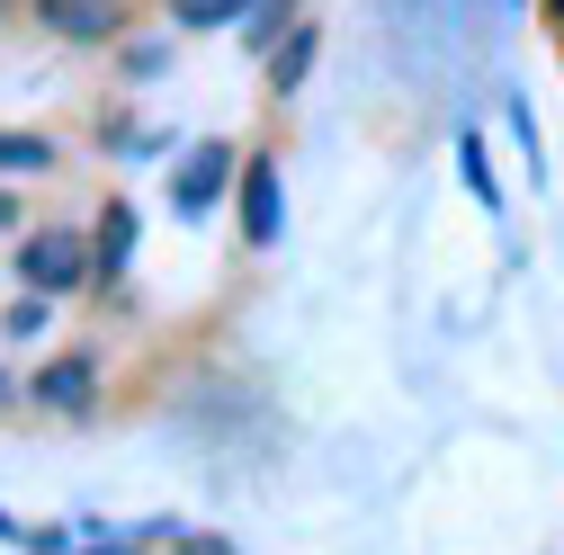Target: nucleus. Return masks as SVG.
Returning <instances> with one entry per match:
<instances>
[{
    "instance_id": "nucleus-1",
    "label": "nucleus",
    "mask_w": 564,
    "mask_h": 555,
    "mask_svg": "<svg viewBox=\"0 0 564 555\" xmlns=\"http://www.w3.org/2000/svg\"><path fill=\"white\" fill-rule=\"evenodd\" d=\"M19 278H28L36 296L82 287V278H90V242H82V233H63V225H45V233H28V242H19Z\"/></svg>"
},
{
    "instance_id": "nucleus-2",
    "label": "nucleus",
    "mask_w": 564,
    "mask_h": 555,
    "mask_svg": "<svg viewBox=\"0 0 564 555\" xmlns=\"http://www.w3.org/2000/svg\"><path fill=\"white\" fill-rule=\"evenodd\" d=\"M225 179H234V144H197L171 171V206H180V216H206V206L225 197Z\"/></svg>"
},
{
    "instance_id": "nucleus-3",
    "label": "nucleus",
    "mask_w": 564,
    "mask_h": 555,
    "mask_svg": "<svg viewBox=\"0 0 564 555\" xmlns=\"http://www.w3.org/2000/svg\"><path fill=\"white\" fill-rule=\"evenodd\" d=\"M28 394H36L45 412H90V403H99V359H45V368L28 377Z\"/></svg>"
},
{
    "instance_id": "nucleus-4",
    "label": "nucleus",
    "mask_w": 564,
    "mask_h": 555,
    "mask_svg": "<svg viewBox=\"0 0 564 555\" xmlns=\"http://www.w3.org/2000/svg\"><path fill=\"white\" fill-rule=\"evenodd\" d=\"M36 10H45V28H54V36H73V45H99V36H117V28H126L117 0H36Z\"/></svg>"
},
{
    "instance_id": "nucleus-5",
    "label": "nucleus",
    "mask_w": 564,
    "mask_h": 555,
    "mask_svg": "<svg viewBox=\"0 0 564 555\" xmlns=\"http://www.w3.org/2000/svg\"><path fill=\"white\" fill-rule=\"evenodd\" d=\"M314 54H323V28H314V19H305V28H288V36L269 45V90H278V99H296V90H305V73H314Z\"/></svg>"
},
{
    "instance_id": "nucleus-6",
    "label": "nucleus",
    "mask_w": 564,
    "mask_h": 555,
    "mask_svg": "<svg viewBox=\"0 0 564 555\" xmlns=\"http://www.w3.org/2000/svg\"><path fill=\"white\" fill-rule=\"evenodd\" d=\"M242 233L251 242H278V162L269 153L242 162Z\"/></svg>"
},
{
    "instance_id": "nucleus-7",
    "label": "nucleus",
    "mask_w": 564,
    "mask_h": 555,
    "mask_svg": "<svg viewBox=\"0 0 564 555\" xmlns=\"http://www.w3.org/2000/svg\"><path fill=\"white\" fill-rule=\"evenodd\" d=\"M99 242H90V278H108V287H117V269L134 260V206L117 197V206H99V225H90Z\"/></svg>"
},
{
    "instance_id": "nucleus-8",
    "label": "nucleus",
    "mask_w": 564,
    "mask_h": 555,
    "mask_svg": "<svg viewBox=\"0 0 564 555\" xmlns=\"http://www.w3.org/2000/svg\"><path fill=\"white\" fill-rule=\"evenodd\" d=\"M28 171H54V144H45V134H10V126H0V179H28Z\"/></svg>"
},
{
    "instance_id": "nucleus-9",
    "label": "nucleus",
    "mask_w": 564,
    "mask_h": 555,
    "mask_svg": "<svg viewBox=\"0 0 564 555\" xmlns=\"http://www.w3.org/2000/svg\"><path fill=\"white\" fill-rule=\"evenodd\" d=\"M225 19H251V0H180V28H225Z\"/></svg>"
},
{
    "instance_id": "nucleus-10",
    "label": "nucleus",
    "mask_w": 564,
    "mask_h": 555,
    "mask_svg": "<svg viewBox=\"0 0 564 555\" xmlns=\"http://www.w3.org/2000/svg\"><path fill=\"white\" fill-rule=\"evenodd\" d=\"M278 19H288V0H251V19H242V28H251V45H269V36H278Z\"/></svg>"
},
{
    "instance_id": "nucleus-11",
    "label": "nucleus",
    "mask_w": 564,
    "mask_h": 555,
    "mask_svg": "<svg viewBox=\"0 0 564 555\" xmlns=\"http://www.w3.org/2000/svg\"><path fill=\"white\" fill-rule=\"evenodd\" d=\"M466 188H475L484 206H502V197H492V171H484V144H475V134H466Z\"/></svg>"
},
{
    "instance_id": "nucleus-12",
    "label": "nucleus",
    "mask_w": 564,
    "mask_h": 555,
    "mask_svg": "<svg viewBox=\"0 0 564 555\" xmlns=\"http://www.w3.org/2000/svg\"><path fill=\"white\" fill-rule=\"evenodd\" d=\"M180 555H225V546H216V537H188V546H180Z\"/></svg>"
},
{
    "instance_id": "nucleus-13",
    "label": "nucleus",
    "mask_w": 564,
    "mask_h": 555,
    "mask_svg": "<svg viewBox=\"0 0 564 555\" xmlns=\"http://www.w3.org/2000/svg\"><path fill=\"white\" fill-rule=\"evenodd\" d=\"M546 19H555V28H564V0H546Z\"/></svg>"
},
{
    "instance_id": "nucleus-14",
    "label": "nucleus",
    "mask_w": 564,
    "mask_h": 555,
    "mask_svg": "<svg viewBox=\"0 0 564 555\" xmlns=\"http://www.w3.org/2000/svg\"><path fill=\"white\" fill-rule=\"evenodd\" d=\"M117 555H126V546H117Z\"/></svg>"
}]
</instances>
